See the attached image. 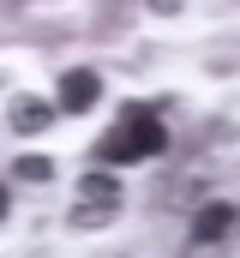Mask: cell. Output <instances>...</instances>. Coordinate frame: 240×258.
<instances>
[{
  "label": "cell",
  "instance_id": "cell-1",
  "mask_svg": "<svg viewBox=\"0 0 240 258\" xmlns=\"http://www.w3.org/2000/svg\"><path fill=\"white\" fill-rule=\"evenodd\" d=\"M162 150H168V126H162L156 108H126L114 126H108V138L96 144L102 162H150Z\"/></svg>",
  "mask_w": 240,
  "mask_h": 258
},
{
  "label": "cell",
  "instance_id": "cell-2",
  "mask_svg": "<svg viewBox=\"0 0 240 258\" xmlns=\"http://www.w3.org/2000/svg\"><path fill=\"white\" fill-rule=\"evenodd\" d=\"M120 210V180L114 174H84L78 180V204H72V228H102Z\"/></svg>",
  "mask_w": 240,
  "mask_h": 258
},
{
  "label": "cell",
  "instance_id": "cell-3",
  "mask_svg": "<svg viewBox=\"0 0 240 258\" xmlns=\"http://www.w3.org/2000/svg\"><path fill=\"white\" fill-rule=\"evenodd\" d=\"M234 228H240V210L228 198H216V204H204V210L192 216V246H222Z\"/></svg>",
  "mask_w": 240,
  "mask_h": 258
},
{
  "label": "cell",
  "instance_id": "cell-4",
  "mask_svg": "<svg viewBox=\"0 0 240 258\" xmlns=\"http://www.w3.org/2000/svg\"><path fill=\"white\" fill-rule=\"evenodd\" d=\"M96 96H102V78H96L90 66H72V72L60 78V108H66V114H90Z\"/></svg>",
  "mask_w": 240,
  "mask_h": 258
},
{
  "label": "cell",
  "instance_id": "cell-5",
  "mask_svg": "<svg viewBox=\"0 0 240 258\" xmlns=\"http://www.w3.org/2000/svg\"><path fill=\"white\" fill-rule=\"evenodd\" d=\"M48 120H54V108H48L42 96H18V102H12V132H42Z\"/></svg>",
  "mask_w": 240,
  "mask_h": 258
},
{
  "label": "cell",
  "instance_id": "cell-6",
  "mask_svg": "<svg viewBox=\"0 0 240 258\" xmlns=\"http://www.w3.org/2000/svg\"><path fill=\"white\" fill-rule=\"evenodd\" d=\"M18 180H54V162L48 156H18Z\"/></svg>",
  "mask_w": 240,
  "mask_h": 258
},
{
  "label": "cell",
  "instance_id": "cell-7",
  "mask_svg": "<svg viewBox=\"0 0 240 258\" xmlns=\"http://www.w3.org/2000/svg\"><path fill=\"white\" fill-rule=\"evenodd\" d=\"M150 6H156V12H174V6H180V0H150Z\"/></svg>",
  "mask_w": 240,
  "mask_h": 258
},
{
  "label": "cell",
  "instance_id": "cell-8",
  "mask_svg": "<svg viewBox=\"0 0 240 258\" xmlns=\"http://www.w3.org/2000/svg\"><path fill=\"white\" fill-rule=\"evenodd\" d=\"M0 216H6V186H0Z\"/></svg>",
  "mask_w": 240,
  "mask_h": 258
}]
</instances>
